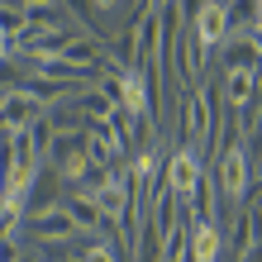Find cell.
I'll list each match as a JSON object with an SVG mask.
<instances>
[{"mask_svg": "<svg viewBox=\"0 0 262 262\" xmlns=\"http://www.w3.org/2000/svg\"><path fill=\"white\" fill-rule=\"evenodd\" d=\"M177 100V148H205L210 138H214V119H220V91H210V86H191V91H181Z\"/></svg>", "mask_w": 262, "mask_h": 262, "instance_id": "6da1fadb", "label": "cell"}, {"mask_svg": "<svg viewBox=\"0 0 262 262\" xmlns=\"http://www.w3.org/2000/svg\"><path fill=\"white\" fill-rule=\"evenodd\" d=\"M214 186H220V205H243L253 191V162L243 152V138H238V115L229 124L224 148L214 152Z\"/></svg>", "mask_w": 262, "mask_h": 262, "instance_id": "7a4b0ae2", "label": "cell"}, {"mask_svg": "<svg viewBox=\"0 0 262 262\" xmlns=\"http://www.w3.org/2000/svg\"><path fill=\"white\" fill-rule=\"evenodd\" d=\"M24 234H29V243H34V248H57V243H81L86 229L76 224L62 205H57V210H48V214L24 220Z\"/></svg>", "mask_w": 262, "mask_h": 262, "instance_id": "3957f363", "label": "cell"}, {"mask_svg": "<svg viewBox=\"0 0 262 262\" xmlns=\"http://www.w3.org/2000/svg\"><path fill=\"white\" fill-rule=\"evenodd\" d=\"M43 115H48V105H43V100L34 96V91L10 86L5 105H0V129H5V134H19V129H29V124H38Z\"/></svg>", "mask_w": 262, "mask_h": 262, "instance_id": "277c9868", "label": "cell"}, {"mask_svg": "<svg viewBox=\"0 0 262 262\" xmlns=\"http://www.w3.org/2000/svg\"><path fill=\"white\" fill-rule=\"evenodd\" d=\"M200 177H205V162H200L195 148H177L172 158H167V167H162L167 191H172V195H186V200H191V191L200 186Z\"/></svg>", "mask_w": 262, "mask_h": 262, "instance_id": "5b68a950", "label": "cell"}, {"mask_svg": "<svg viewBox=\"0 0 262 262\" xmlns=\"http://www.w3.org/2000/svg\"><path fill=\"white\" fill-rule=\"evenodd\" d=\"M186 19H191L195 38L205 43V48H220V43L229 38V14H224V0H195Z\"/></svg>", "mask_w": 262, "mask_h": 262, "instance_id": "8992f818", "label": "cell"}, {"mask_svg": "<svg viewBox=\"0 0 262 262\" xmlns=\"http://www.w3.org/2000/svg\"><path fill=\"white\" fill-rule=\"evenodd\" d=\"M220 100H224V110H243V105H253L257 100V72L253 67L224 72L220 76Z\"/></svg>", "mask_w": 262, "mask_h": 262, "instance_id": "52a82bcc", "label": "cell"}, {"mask_svg": "<svg viewBox=\"0 0 262 262\" xmlns=\"http://www.w3.org/2000/svg\"><path fill=\"white\" fill-rule=\"evenodd\" d=\"M214 57H220V72H243V67H257V48L248 34H229L220 48H214Z\"/></svg>", "mask_w": 262, "mask_h": 262, "instance_id": "ba28073f", "label": "cell"}, {"mask_svg": "<svg viewBox=\"0 0 262 262\" xmlns=\"http://www.w3.org/2000/svg\"><path fill=\"white\" fill-rule=\"evenodd\" d=\"M229 224H234V257H243V253L262 248V210H257V205L238 210Z\"/></svg>", "mask_w": 262, "mask_h": 262, "instance_id": "9c48e42d", "label": "cell"}, {"mask_svg": "<svg viewBox=\"0 0 262 262\" xmlns=\"http://www.w3.org/2000/svg\"><path fill=\"white\" fill-rule=\"evenodd\" d=\"M224 229L220 224H191V262H220Z\"/></svg>", "mask_w": 262, "mask_h": 262, "instance_id": "30bf717a", "label": "cell"}, {"mask_svg": "<svg viewBox=\"0 0 262 262\" xmlns=\"http://www.w3.org/2000/svg\"><path fill=\"white\" fill-rule=\"evenodd\" d=\"M62 210H67L72 220L86 229V234H100V229H105V214L96 210V200H91V195H76V191H67V195H62Z\"/></svg>", "mask_w": 262, "mask_h": 262, "instance_id": "8fae6325", "label": "cell"}, {"mask_svg": "<svg viewBox=\"0 0 262 262\" xmlns=\"http://www.w3.org/2000/svg\"><path fill=\"white\" fill-rule=\"evenodd\" d=\"M224 14H229V34H253L262 0H224Z\"/></svg>", "mask_w": 262, "mask_h": 262, "instance_id": "7c38bea8", "label": "cell"}, {"mask_svg": "<svg viewBox=\"0 0 262 262\" xmlns=\"http://www.w3.org/2000/svg\"><path fill=\"white\" fill-rule=\"evenodd\" d=\"M81 262H129V248H119L115 238H91L81 248Z\"/></svg>", "mask_w": 262, "mask_h": 262, "instance_id": "4fadbf2b", "label": "cell"}, {"mask_svg": "<svg viewBox=\"0 0 262 262\" xmlns=\"http://www.w3.org/2000/svg\"><path fill=\"white\" fill-rule=\"evenodd\" d=\"M24 257V238H0V262H19Z\"/></svg>", "mask_w": 262, "mask_h": 262, "instance_id": "5bb4252c", "label": "cell"}, {"mask_svg": "<svg viewBox=\"0 0 262 262\" xmlns=\"http://www.w3.org/2000/svg\"><path fill=\"white\" fill-rule=\"evenodd\" d=\"M91 5H96V14H115L119 5H124V0H91Z\"/></svg>", "mask_w": 262, "mask_h": 262, "instance_id": "9a60e30c", "label": "cell"}, {"mask_svg": "<svg viewBox=\"0 0 262 262\" xmlns=\"http://www.w3.org/2000/svg\"><path fill=\"white\" fill-rule=\"evenodd\" d=\"M5 5H19V10H34V5H53V0H5Z\"/></svg>", "mask_w": 262, "mask_h": 262, "instance_id": "2e32d148", "label": "cell"}]
</instances>
